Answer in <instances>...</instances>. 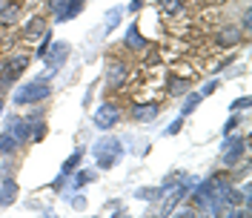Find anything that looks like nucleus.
<instances>
[{
    "mask_svg": "<svg viewBox=\"0 0 252 218\" xmlns=\"http://www.w3.org/2000/svg\"><path fill=\"white\" fill-rule=\"evenodd\" d=\"M158 115H160V104L158 101H143L132 107V121L135 124H152Z\"/></svg>",
    "mask_w": 252,
    "mask_h": 218,
    "instance_id": "39448f33",
    "label": "nucleus"
},
{
    "mask_svg": "<svg viewBox=\"0 0 252 218\" xmlns=\"http://www.w3.org/2000/svg\"><path fill=\"white\" fill-rule=\"evenodd\" d=\"M238 109H250V98L244 95V98H238V101H232L229 104V112H238Z\"/></svg>",
    "mask_w": 252,
    "mask_h": 218,
    "instance_id": "bb28decb",
    "label": "nucleus"
},
{
    "mask_svg": "<svg viewBox=\"0 0 252 218\" xmlns=\"http://www.w3.org/2000/svg\"><path fill=\"white\" fill-rule=\"evenodd\" d=\"M49 46H52V29L43 32V40H40V46H37V52H34V55L43 61V58H46V52H49Z\"/></svg>",
    "mask_w": 252,
    "mask_h": 218,
    "instance_id": "b1692460",
    "label": "nucleus"
},
{
    "mask_svg": "<svg viewBox=\"0 0 252 218\" xmlns=\"http://www.w3.org/2000/svg\"><path fill=\"white\" fill-rule=\"evenodd\" d=\"M244 152H247V138H238V135H226L223 138V146H220V164L223 167H235L238 161L244 158Z\"/></svg>",
    "mask_w": 252,
    "mask_h": 218,
    "instance_id": "7ed1b4c3",
    "label": "nucleus"
},
{
    "mask_svg": "<svg viewBox=\"0 0 252 218\" xmlns=\"http://www.w3.org/2000/svg\"><path fill=\"white\" fill-rule=\"evenodd\" d=\"M124 20V6H112L109 12H106V20H103V35H109L115 32V26Z\"/></svg>",
    "mask_w": 252,
    "mask_h": 218,
    "instance_id": "a211bd4d",
    "label": "nucleus"
},
{
    "mask_svg": "<svg viewBox=\"0 0 252 218\" xmlns=\"http://www.w3.org/2000/svg\"><path fill=\"white\" fill-rule=\"evenodd\" d=\"M17 201V181L15 178H3L0 184V207H12Z\"/></svg>",
    "mask_w": 252,
    "mask_h": 218,
    "instance_id": "ddd939ff",
    "label": "nucleus"
},
{
    "mask_svg": "<svg viewBox=\"0 0 252 218\" xmlns=\"http://www.w3.org/2000/svg\"><path fill=\"white\" fill-rule=\"evenodd\" d=\"M43 32H46V20H43L40 15L29 17V23L23 26V35H26V37H40Z\"/></svg>",
    "mask_w": 252,
    "mask_h": 218,
    "instance_id": "dca6fc26",
    "label": "nucleus"
},
{
    "mask_svg": "<svg viewBox=\"0 0 252 218\" xmlns=\"http://www.w3.org/2000/svg\"><path fill=\"white\" fill-rule=\"evenodd\" d=\"M92 155H94V167L97 170H112L124 158V144L118 138H112V135H106V138H100L92 146Z\"/></svg>",
    "mask_w": 252,
    "mask_h": 218,
    "instance_id": "f03ea898",
    "label": "nucleus"
},
{
    "mask_svg": "<svg viewBox=\"0 0 252 218\" xmlns=\"http://www.w3.org/2000/svg\"><path fill=\"white\" fill-rule=\"evenodd\" d=\"M124 46H126V49H132V52H143V49H146V37L141 35L138 23H132V26L126 29V35H124Z\"/></svg>",
    "mask_w": 252,
    "mask_h": 218,
    "instance_id": "f8f14e48",
    "label": "nucleus"
},
{
    "mask_svg": "<svg viewBox=\"0 0 252 218\" xmlns=\"http://www.w3.org/2000/svg\"><path fill=\"white\" fill-rule=\"evenodd\" d=\"M143 6H146V3H143V0H132V3H129V6H124V12H132V15H138V12H141Z\"/></svg>",
    "mask_w": 252,
    "mask_h": 218,
    "instance_id": "c85d7f7f",
    "label": "nucleus"
},
{
    "mask_svg": "<svg viewBox=\"0 0 252 218\" xmlns=\"http://www.w3.org/2000/svg\"><path fill=\"white\" fill-rule=\"evenodd\" d=\"M66 58H69V43H66V40H58V43L49 46V52H46L43 61L49 63V72H58L63 63H66Z\"/></svg>",
    "mask_w": 252,
    "mask_h": 218,
    "instance_id": "0eeeda50",
    "label": "nucleus"
},
{
    "mask_svg": "<svg viewBox=\"0 0 252 218\" xmlns=\"http://www.w3.org/2000/svg\"><path fill=\"white\" fill-rule=\"evenodd\" d=\"M187 92H189V78L169 75V80H166V95H187Z\"/></svg>",
    "mask_w": 252,
    "mask_h": 218,
    "instance_id": "aec40b11",
    "label": "nucleus"
},
{
    "mask_svg": "<svg viewBox=\"0 0 252 218\" xmlns=\"http://www.w3.org/2000/svg\"><path fill=\"white\" fill-rule=\"evenodd\" d=\"M80 158H83V149L78 146V149H75L72 155H69L66 161H63V167H61V172H63V175H72V172L78 170V167H80Z\"/></svg>",
    "mask_w": 252,
    "mask_h": 218,
    "instance_id": "412c9836",
    "label": "nucleus"
},
{
    "mask_svg": "<svg viewBox=\"0 0 252 218\" xmlns=\"http://www.w3.org/2000/svg\"><path fill=\"white\" fill-rule=\"evenodd\" d=\"M72 175H75V178H72V184H69V192H78L80 187L92 184L94 178H97V172H94V170H75Z\"/></svg>",
    "mask_w": 252,
    "mask_h": 218,
    "instance_id": "4468645a",
    "label": "nucleus"
},
{
    "mask_svg": "<svg viewBox=\"0 0 252 218\" xmlns=\"http://www.w3.org/2000/svg\"><path fill=\"white\" fill-rule=\"evenodd\" d=\"M3 107H6V101H3V95H0V118H3Z\"/></svg>",
    "mask_w": 252,
    "mask_h": 218,
    "instance_id": "72a5a7b5",
    "label": "nucleus"
},
{
    "mask_svg": "<svg viewBox=\"0 0 252 218\" xmlns=\"http://www.w3.org/2000/svg\"><path fill=\"white\" fill-rule=\"evenodd\" d=\"M83 9H86V0H66V6L55 15V23H69V20H75Z\"/></svg>",
    "mask_w": 252,
    "mask_h": 218,
    "instance_id": "9d476101",
    "label": "nucleus"
},
{
    "mask_svg": "<svg viewBox=\"0 0 252 218\" xmlns=\"http://www.w3.org/2000/svg\"><path fill=\"white\" fill-rule=\"evenodd\" d=\"M20 15H23L20 0H6L0 6V26H15L17 20H20Z\"/></svg>",
    "mask_w": 252,
    "mask_h": 218,
    "instance_id": "1a4fd4ad",
    "label": "nucleus"
},
{
    "mask_svg": "<svg viewBox=\"0 0 252 218\" xmlns=\"http://www.w3.org/2000/svg\"><path fill=\"white\" fill-rule=\"evenodd\" d=\"M138 198H143V201H155V198H160L163 195V187H143L135 192Z\"/></svg>",
    "mask_w": 252,
    "mask_h": 218,
    "instance_id": "5701e85b",
    "label": "nucleus"
},
{
    "mask_svg": "<svg viewBox=\"0 0 252 218\" xmlns=\"http://www.w3.org/2000/svg\"><path fill=\"white\" fill-rule=\"evenodd\" d=\"M201 101H204V95H201V92H187V95H184V104H181V115H184V118L192 115L195 109L201 107Z\"/></svg>",
    "mask_w": 252,
    "mask_h": 218,
    "instance_id": "6ab92c4d",
    "label": "nucleus"
},
{
    "mask_svg": "<svg viewBox=\"0 0 252 218\" xmlns=\"http://www.w3.org/2000/svg\"><path fill=\"white\" fill-rule=\"evenodd\" d=\"M181 126H184V115H181V118H175L172 126L166 129V135H178V132H181Z\"/></svg>",
    "mask_w": 252,
    "mask_h": 218,
    "instance_id": "c756f323",
    "label": "nucleus"
},
{
    "mask_svg": "<svg viewBox=\"0 0 252 218\" xmlns=\"http://www.w3.org/2000/svg\"><path fill=\"white\" fill-rule=\"evenodd\" d=\"M69 204H72L75 210H83V207H86V198H83V195H75V198H69Z\"/></svg>",
    "mask_w": 252,
    "mask_h": 218,
    "instance_id": "2f4dec72",
    "label": "nucleus"
},
{
    "mask_svg": "<svg viewBox=\"0 0 252 218\" xmlns=\"http://www.w3.org/2000/svg\"><path fill=\"white\" fill-rule=\"evenodd\" d=\"M94 126L97 129H103V132H109V129H115V126L121 124V109H118V104H112V101H103L100 107L94 109Z\"/></svg>",
    "mask_w": 252,
    "mask_h": 218,
    "instance_id": "20e7f679",
    "label": "nucleus"
},
{
    "mask_svg": "<svg viewBox=\"0 0 252 218\" xmlns=\"http://www.w3.org/2000/svg\"><path fill=\"white\" fill-rule=\"evenodd\" d=\"M52 75L55 72H43L37 78L20 83L15 92H12V104L15 107H34V104H43L52 98Z\"/></svg>",
    "mask_w": 252,
    "mask_h": 218,
    "instance_id": "f257e3e1",
    "label": "nucleus"
},
{
    "mask_svg": "<svg viewBox=\"0 0 252 218\" xmlns=\"http://www.w3.org/2000/svg\"><path fill=\"white\" fill-rule=\"evenodd\" d=\"M29 61H32L29 52H15V55L6 61V69H9V72H15V75H23V69L29 66Z\"/></svg>",
    "mask_w": 252,
    "mask_h": 218,
    "instance_id": "2eb2a0df",
    "label": "nucleus"
},
{
    "mask_svg": "<svg viewBox=\"0 0 252 218\" xmlns=\"http://www.w3.org/2000/svg\"><path fill=\"white\" fill-rule=\"evenodd\" d=\"M32 118H17V115H9V124H6V129L15 135L20 144H29L32 141Z\"/></svg>",
    "mask_w": 252,
    "mask_h": 218,
    "instance_id": "423d86ee",
    "label": "nucleus"
},
{
    "mask_svg": "<svg viewBox=\"0 0 252 218\" xmlns=\"http://www.w3.org/2000/svg\"><path fill=\"white\" fill-rule=\"evenodd\" d=\"M241 32H244V35L250 32V12H244V17H241Z\"/></svg>",
    "mask_w": 252,
    "mask_h": 218,
    "instance_id": "473e14b6",
    "label": "nucleus"
},
{
    "mask_svg": "<svg viewBox=\"0 0 252 218\" xmlns=\"http://www.w3.org/2000/svg\"><path fill=\"white\" fill-rule=\"evenodd\" d=\"M241 40H244V32L238 29V26H223V29L215 35V43L223 46V49H235Z\"/></svg>",
    "mask_w": 252,
    "mask_h": 218,
    "instance_id": "6e6552de",
    "label": "nucleus"
},
{
    "mask_svg": "<svg viewBox=\"0 0 252 218\" xmlns=\"http://www.w3.org/2000/svg\"><path fill=\"white\" fill-rule=\"evenodd\" d=\"M238 124H241V118H238L235 112L229 115V121H226V126H223V135H229V132H235L238 129Z\"/></svg>",
    "mask_w": 252,
    "mask_h": 218,
    "instance_id": "a878e982",
    "label": "nucleus"
},
{
    "mask_svg": "<svg viewBox=\"0 0 252 218\" xmlns=\"http://www.w3.org/2000/svg\"><path fill=\"white\" fill-rule=\"evenodd\" d=\"M15 80H17V75H15V72H9L6 66L0 69V95H3V98H6V92H9V89L15 86Z\"/></svg>",
    "mask_w": 252,
    "mask_h": 218,
    "instance_id": "4be33fe9",
    "label": "nucleus"
},
{
    "mask_svg": "<svg viewBox=\"0 0 252 218\" xmlns=\"http://www.w3.org/2000/svg\"><path fill=\"white\" fill-rule=\"evenodd\" d=\"M20 149V141L6 129V132H0V155H12V152H17Z\"/></svg>",
    "mask_w": 252,
    "mask_h": 218,
    "instance_id": "f3484780",
    "label": "nucleus"
},
{
    "mask_svg": "<svg viewBox=\"0 0 252 218\" xmlns=\"http://www.w3.org/2000/svg\"><path fill=\"white\" fill-rule=\"evenodd\" d=\"M126 75H129V66H126L124 61H109V66H106V80H109V86L126 83Z\"/></svg>",
    "mask_w": 252,
    "mask_h": 218,
    "instance_id": "9b49d317",
    "label": "nucleus"
},
{
    "mask_svg": "<svg viewBox=\"0 0 252 218\" xmlns=\"http://www.w3.org/2000/svg\"><path fill=\"white\" fill-rule=\"evenodd\" d=\"M215 89H218V80H209V83H204V89H201V95L206 98V95H212Z\"/></svg>",
    "mask_w": 252,
    "mask_h": 218,
    "instance_id": "7c9ffc66",
    "label": "nucleus"
},
{
    "mask_svg": "<svg viewBox=\"0 0 252 218\" xmlns=\"http://www.w3.org/2000/svg\"><path fill=\"white\" fill-rule=\"evenodd\" d=\"M63 6H66V0H46V9L52 12V15H58Z\"/></svg>",
    "mask_w": 252,
    "mask_h": 218,
    "instance_id": "cd10ccee",
    "label": "nucleus"
},
{
    "mask_svg": "<svg viewBox=\"0 0 252 218\" xmlns=\"http://www.w3.org/2000/svg\"><path fill=\"white\" fill-rule=\"evenodd\" d=\"M158 6H163L166 12H181V9H184L181 0H158Z\"/></svg>",
    "mask_w": 252,
    "mask_h": 218,
    "instance_id": "393cba45",
    "label": "nucleus"
}]
</instances>
